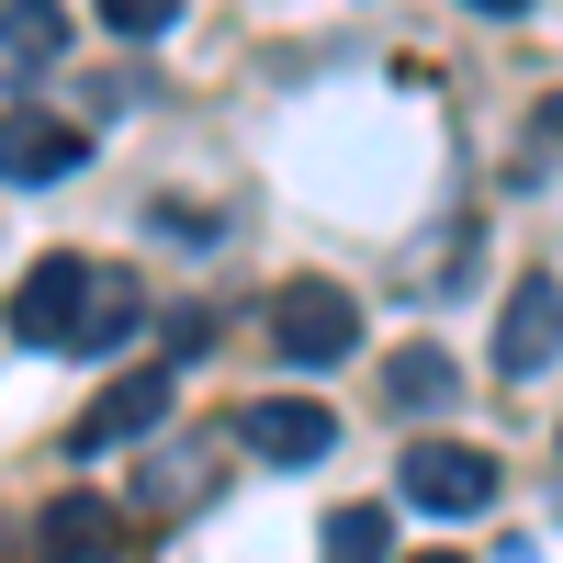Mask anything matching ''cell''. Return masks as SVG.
Returning a JSON list of instances; mask_svg holds the SVG:
<instances>
[{
  "label": "cell",
  "mask_w": 563,
  "mask_h": 563,
  "mask_svg": "<svg viewBox=\"0 0 563 563\" xmlns=\"http://www.w3.org/2000/svg\"><path fill=\"white\" fill-rule=\"evenodd\" d=\"M45 552H57V563H124V519L102 496H57V507H45Z\"/></svg>",
  "instance_id": "ba28073f"
},
{
  "label": "cell",
  "mask_w": 563,
  "mask_h": 563,
  "mask_svg": "<svg viewBox=\"0 0 563 563\" xmlns=\"http://www.w3.org/2000/svg\"><path fill=\"white\" fill-rule=\"evenodd\" d=\"M192 496H214V462H158V474L135 485V519H180Z\"/></svg>",
  "instance_id": "4fadbf2b"
},
{
  "label": "cell",
  "mask_w": 563,
  "mask_h": 563,
  "mask_svg": "<svg viewBox=\"0 0 563 563\" xmlns=\"http://www.w3.org/2000/svg\"><path fill=\"white\" fill-rule=\"evenodd\" d=\"M0 57L12 68H57L68 57V12L57 0H0Z\"/></svg>",
  "instance_id": "30bf717a"
},
{
  "label": "cell",
  "mask_w": 563,
  "mask_h": 563,
  "mask_svg": "<svg viewBox=\"0 0 563 563\" xmlns=\"http://www.w3.org/2000/svg\"><path fill=\"white\" fill-rule=\"evenodd\" d=\"M406 507H429V519H485V507H496V451H474V440H417L406 451Z\"/></svg>",
  "instance_id": "7a4b0ae2"
},
{
  "label": "cell",
  "mask_w": 563,
  "mask_h": 563,
  "mask_svg": "<svg viewBox=\"0 0 563 563\" xmlns=\"http://www.w3.org/2000/svg\"><path fill=\"white\" fill-rule=\"evenodd\" d=\"M158 417H169V372H124V384H113L102 406L79 417V451H113V440H147Z\"/></svg>",
  "instance_id": "52a82bcc"
},
{
  "label": "cell",
  "mask_w": 563,
  "mask_h": 563,
  "mask_svg": "<svg viewBox=\"0 0 563 563\" xmlns=\"http://www.w3.org/2000/svg\"><path fill=\"white\" fill-rule=\"evenodd\" d=\"M451 395H462L451 350H395V361H384V406H395V417H440Z\"/></svg>",
  "instance_id": "9c48e42d"
},
{
  "label": "cell",
  "mask_w": 563,
  "mask_h": 563,
  "mask_svg": "<svg viewBox=\"0 0 563 563\" xmlns=\"http://www.w3.org/2000/svg\"><path fill=\"white\" fill-rule=\"evenodd\" d=\"M563 361V282L530 271V282H507V316H496V372L507 384H541V372Z\"/></svg>",
  "instance_id": "3957f363"
},
{
  "label": "cell",
  "mask_w": 563,
  "mask_h": 563,
  "mask_svg": "<svg viewBox=\"0 0 563 563\" xmlns=\"http://www.w3.org/2000/svg\"><path fill=\"white\" fill-rule=\"evenodd\" d=\"M271 339L294 372H339L361 350V305H350V282H294V294L271 305Z\"/></svg>",
  "instance_id": "6da1fadb"
},
{
  "label": "cell",
  "mask_w": 563,
  "mask_h": 563,
  "mask_svg": "<svg viewBox=\"0 0 563 563\" xmlns=\"http://www.w3.org/2000/svg\"><path fill=\"white\" fill-rule=\"evenodd\" d=\"M90 158V124H68V113H0V180H68Z\"/></svg>",
  "instance_id": "8992f818"
},
{
  "label": "cell",
  "mask_w": 563,
  "mask_h": 563,
  "mask_svg": "<svg viewBox=\"0 0 563 563\" xmlns=\"http://www.w3.org/2000/svg\"><path fill=\"white\" fill-rule=\"evenodd\" d=\"M327 563H395V519L384 507H339L327 519Z\"/></svg>",
  "instance_id": "7c38bea8"
},
{
  "label": "cell",
  "mask_w": 563,
  "mask_h": 563,
  "mask_svg": "<svg viewBox=\"0 0 563 563\" xmlns=\"http://www.w3.org/2000/svg\"><path fill=\"white\" fill-rule=\"evenodd\" d=\"M90 12H102V34H124V45H158L180 0H90Z\"/></svg>",
  "instance_id": "5bb4252c"
},
{
  "label": "cell",
  "mask_w": 563,
  "mask_h": 563,
  "mask_svg": "<svg viewBox=\"0 0 563 563\" xmlns=\"http://www.w3.org/2000/svg\"><path fill=\"white\" fill-rule=\"evenodd\" d=\"M238 440L260 462H327L339 451V417H327L316 395H260V406H238Z\"/></svg>",
  "instance_id": "5b68a950"
},
{
  "label": "cell",
  "mask_w": 563,
  "mask_h": 563,
  "mask_svg": "<svg viewBox=\"0 0 563 563\" xmlns=\"http://www.w3.org/2000/svg\"><path fill=\"white\" fill-rule=\"evenodd\" d=\"M474 12H496V23H519V12H530V0H474Z\"/></svg>",
  "instance_id": "e0dca14e"
},
{
  "label": "cell",
  "mask_w": 563,
  "mask_h": 563,
  "mask_svg": "<svg viewBox=\"0 0 563 563\" xmlns=\"http://www.w3.org/2000/svg\"><path fill=\"white\" fill-rule=\"evenodd\" d=\"M169 350H180V361L214 350V316H203V305H180V316H169Z\"/></svg>",
  "instance_id": "9a60e30c"
},
{
  "label": "cell",
  "mask_w": 563,
  "mask_h": 563,
  "mask_svg": "<svg viewBox=\"0 0 563 563\" xmlns=\"http://www.w3.org/2000/svg\"><path fill=\"white\" fill-rule=\"evenodd\" d=\"M406 563H474V552H406Z\"/></svg>",
  "instance_id": "ac0fdd59"
},
{
  "label": "cell",
  "mask_w": 563,
  "mask_h": 563,
  "mask_svg": "<svg viewBox=\"0 0 563 563\" xmlns=\"http://www.w3.org/2000/svg\"><path fill=\"white\" fill-rule=\"evenodd\" d=\"M541 135H552V147H563V90H552V102H541Z\"/></svg>",
  "instance_id": "2e32d148"
},
{
  "label": "cell",
  "mask_w": 563,
  "mask_h": 563,
  "mask_svg": "<svg viewBox=\"0 0 563 563\" xmlns=\"http://www.w3.org/2000/svg\"><path fill=\"white\" fill-rule=\"evenodd\" d=\"M90 282H102V271H90V260H34L23 282H12V339H34V350H68L79 339V305H90Z\"/></svg>",
  "instance_id": "277c9868"
},
{
  "label": "cell",
  "mask_w": 563,
  "mask_h": 563,
  "mask_svg": "<svg viewBox=\"0 0 563 563\" xmlns=\"http://www.w3.org/2000/svg\"><path fill=\"white\" fill-rule=\"evenodd\" d=\"M135 327H147V294L113 271V282H90V305H79V339H68V350H124Z\"/></svg>",
  "instance_id": "8fae6325"
}]
</instances>
